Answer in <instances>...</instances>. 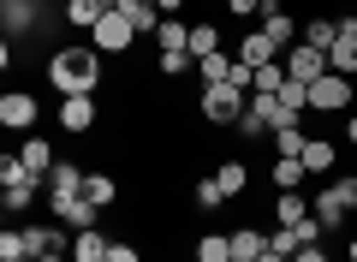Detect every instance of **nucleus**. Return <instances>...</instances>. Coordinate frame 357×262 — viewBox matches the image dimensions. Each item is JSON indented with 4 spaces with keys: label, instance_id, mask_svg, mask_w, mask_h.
<instances>
[{
    "label": "nucleus",
    "instance_id": "f257e3e1",
    "mask_svg": "<svg viewBox=\"0 0 357 262\" xmlns=\"http://www.w3.org/2000/svg\"><path fill=\"white\" fill-rule=\"evenodd\" d=\"M48 84L54 96H96L102 89V48L96 42H66L48 54Z\"/></svg>",
    "mask_w": 357,
    "mask_h": 262
},
{
    "label": "nucleus",
    "instance_id": "f03ea898",
    "mask_svg": "<svg viewBox=\"0 0 357 262\" xmlns=\"http://www.w3.org/2000/svg\"><path fill=\"white\" fill-rule=\"evenodd\" d=\"M244 108H250V96H244L238 84H208L203 96H197V113H203V125H238Z\"/></svg>",
    "mask_w": 357,
    "mask_h": 262
},
{
    "label": "nucleus",
    "instance_id": "7ed1b4c3",
    "mask_svg": "<svg viewBox=\"0 0 357 262\" xmlns=\"http://www.w3.org/2000/svg\"><path fill=\"white\" fill-rule=\"evenodd\" d=\"M286 78H292V84H316V78H328L333 66H328V54L321 48H310V42H292V48H286Z\"/></svg>",
    "mask_w": 357,
    "mask_h": 262
},
{
    "label": "nucleus",
    "instance_id": "20e7f679",
    "mask_svg": "<svg viewBox=\"0 0 357 262\" xmlns=\"http://www.w3.org/2000/svg\"><path fill=\"white\" fill-rule=\"evenodd\" d=\"M310 113H351V78L328 72L310 84Z\"/></svg>",
    "mask_w": 357,
    "mask_h": 262
},
{
    "label": "nucleus",
    "instance_id": "39448f33",
    "mask_svg": "<svg viewBox=\"0 0 357 262\" xmlns=\"http://www.w3.org/2000/svg\"><path fill=\"white\" fill-rule=\"evenodd\" d=\"M89 42H96L102 54H131L137 30H131V18H126V13H114V6H107V18H102L96 30H89Z\"/></svg>",
    "mask_w": 357,
    "mask_h": 262
},
{
    "label": "nucleus",
    "instance_id": "423d86ee",
    "mask_svg": "<svg viewBox=\"0 0 357 262\" xmlns=\"http://www.w3.org/2000/svg\"><path fill=\"white\" fill-rule=\"evenodd\" d=\"M96 119H102L96 96H60V131H72V138H89V131H96Z\"/></svg>",
    "mask_w": 357,
    "mask_h": 262
},
{
    "label": "nucleus",
    "instance_id": "0eeeda50",
    "mask_svg": "<svg viewBox=\"0 0 357 262\" xmlns=\"http://www.w3.org/2000/svg\"><path fill=\"white\" fill-rule=\"evenodd\" d=\"M36 113H42V101L30 96V89H6V96H0V125H6V131H30Z\"/></svg>",
    "mask_w": 357,
    "mask_h": 262
},
{
    "label": "nucleus",
    "instance_id": "6e6552de",
    "mask_svg": "<svg viewBox=\"0 0 357 262\" xmlns=\"http://www.w3.org/2000/svg\"><path fill=\"white\" fill-rule=\"evenodd\" d=\"M48 209H54V221L60 226H72V233H84V226H96L102 221V209L89 197H48Z\"/></svg>",
    "mask_w": 357,
    "mask_h": 262
},
{
    "label": "nucleus",
    "instance_id": "1a4fd4ad",
    "mask_svg": "<svg viewBox=\"0 0 357 262\" xmlns=\"http://www.w3.org/2000/svg\"><path fill=\"white\" fill-rule=\"evenodd\" d=\"M262 30L280 42V48H292V42H298V18H292V6H286V0H262Z\"/></svg>",
    "mask_w": 357,
    "mask_h": 262
},
{
    "label": "nucleus",
    "instance_id": "9d476101",
    "mask_svg": "<svg viewBox=\"0 0 357 262\" xmlns=\"http://www.w3.org/2000/svg\"><path fill=\"white\" fill-rule=\"evenodd\" d=\"M18 161H24L30 173H36L42 185H48V173H54V161H60V155H54V143L42 138V131H30V138H24V150H18Z\"/></svg>",
    "mask_w": 357,
    "mask_h": 262
},
{
    "label": "nucleus",
    "instance_id": "9b49d317",
    "mask_svg": "<svg viewBox=\"0 0 357 262\" xmlns=\"http://www.w3.org/2000/svg\"><path fill=\"white\" fill-rule=\"evenodd\" d=\"M238 60L244 66H268V60H286V48L268 30H250V36H238Z\"/></svg>",
    "mask_w": 357,
    "mask_h": 262
},
{
    "label": "nucleus",
    "instance_id": "f8f14e48",
    "mask_svg": "<svg viewBox=\"0 0 357 262\" xmlns=\"http://www.w3.org/2000/svg\"><path fill=\"white\" fill-rule=\"evenodd\" d=\"M107 250H114V238H107L102 226H84V233H72V262H107Z\"/></svg>",
    "mask_w": 357,
    "mask_h": 262
},
{
    "label": "nucleus",
    "instance_id": "ddd939ff",
    "mask_svg": "<svg viewBox=\"0 0 357 262\" xmlns=\"http://www.w3.org/2000/svg\"><path fill=\"white\" fill-rule=\"evenodd\" d=\"M310 214H316V221L321 226H328V233H340V226H345V214H351V209H345V197H340V191H316V197H310Z\"/></svg>",
    "mask_w": 357,
    "mask_h": 262
},
{
    "label": "nucleus",
    "instance_id": "4468645a",
    "mask_svg": "<svg viewBox=\"0 0 357 262\" xmlns=\"http://www.w3.org/2000/svg\"><path fill=\"white\" fill-rule=\"evenodd\" d=\"M304 179H310V167L298 155H274V167H268V185L274 191H304Z\"/></svg>",
    "mask_w": 357,
    "mask_h": 262
},
{
    "label": "nucleus",
    "instance_id": "2eb2a0df",
    "mask_svg": "<svg viewBox=\"0 0 357 262\" xmlns=\"http://www.w3.org/2000/svg\"><path fill=\"white\" fill-rule=\"evenodd\" d=\"M84 167L77 161H54V173H48V197H84Z\"/></svg>",
    "mask_w": 357,
    "mask_h": 262
},
{
    "label": "nucleus",
    "instance_id": "dca6fc26",
    "mask_svg": "<svg viewBox=\"0 0 357 262\" xmlns=\"http://www.w3.org/2000/svg\"><path fill=\"white\" fill-rule=\"evenodd\" d=\"M107 6H114V0H66V24L89 36V30H96V24L107 18Z\"/></svg>",
    "mask_w": 357,
    "mask_h": 262
},
{
    "label": "nucleus",
    "instance_id": "f3484780",
    "mask_svg": "<svg viewBox=\"0 0 357 262\" xmlns=\"http://www.w3.org/2000/svg\"><path fill=\"white\" fill-rule=\"evenodd\" d=\"M155 54H191V24H185V18H161V30H155Z\"/></svg>",
    "mask_w": 357,
    "mask_h": 262
},
{
    "label": "nucleus",
    "instance_id": "a211bd4d",
    "mask_svg": "<svg viewBox=\"0 0 357 262\" xmlns=\"http://www.w3.org/2000/svg\"><path fill=\"white\" fill-rule=\"evenodd\" d=\"M114 13H126L137 36H155V30H161V6H143V0H114Z\"/></svg>",
    "mask_w": 357,
    "mask_h": 262
},
{
    "label": "nucleus",
    "instance_id": "6ab92c4d",
    "mask_svg": "<svg viewBox=\"0 0 357 262\" xmlns=\"http://www.w3.org/2000/svg\"><path fill=\"white\" fill-rule=\"evenodd\" d=\"M298 42H310V48L333 54V42H340V18H304V30H298Z\"/></svg>",
    "mask_w": 357,
    "mask_h": 262
},
{
    "label": "nucleus",
    "instance_id": "aec40b11",
    "mask_svg": "<svg viewBox=\"0 0 357 262\" xmlns=\"http://www.w3.org/2000/svg\"><path fill=\"white\" fill-rule=\"evenodd\" d=\"M298 161H304V167H310V179H316V173H333V167H340V150H333L328 138H310Z\"/></svg>",
    "mask_w": 357,
    "mask_h": 262
},
{
    "label": "nucleus",
    "instance_id": "412c9836",
    "mask_svg": "<svg viewBox=\"0 0 357 262\" xmlns=\"http://www.w3.org/2000/svg\"><path fill=\"white\" fill-rule=\"evenodd\" d=\"M215 179H220V191H227V197H244V191H250V167H244L238 155H227V161L215 167Z\"/></svg>",
    "mask_w": 357,
    "mask_h": 262
},
{
    "label": "nucleus",
    "instance_id": "4be33fe9",
    "mask_svg": "<svg viewBox=\"0 0 357 262\" xmlns=\"http://www.w3.org/2000/svg\"><path fill=\"white\" fill-rule=\"evenodd\" d=\"M232 256V233H203L191 245V262H227Z\"/></svg>",
    "mask_w": 357,
    "mask_h": 262
},
{
    "label": "nucleus",
    "instance_id": "5701e85b",
    "mask_svg": "<svg viewBox=\"0 0 357 262\" xmlns=\"http://www.w3.org/2000/svg\"><path fill=\"white\" fill-rule=\"evenodd\" d=\"M0 262H36V250H30V233H24V226H6V233H0Z\"/></svg>",
    "mask_w": 357,
    "mask_h": 262
},
{
    "label": "nucleus",
    "instance_id": "b1692460",
    "mask_svg": "<svg viewBox=\"0 0 357 262\" xmlns=\"http://www.w3.org/2000/svg\"><path fill=\"white\" fill-rule=\"evenodd\" d=\"M304 214H310V197H304V191H274V221H280V226L304 221Z\"/></svg>",
    "mask_w": 357,
    "mask_h": 262
},
{
    "label": "nucleus",
    "instance_id": "393cba45",
    "mask_svg": "<svg viewBox=\"0 0 357 262\" xmlns=\"http://www.w3.org/2000/svg\"><path fill=\"white\" fill-rule=\"evenodd\" d=\"M262 250H268V233H262V226H232V256L256 262Z\"/></svg>",
    "mask_w": 357,
    "mask_h": 262
},
{
    "label": "nucleus",
    "instance_id": "a878e982",
    "mask_svg": "<svg viewBox=\"0 0 357 262\" xmlns=\"http://www.w3.org/2000/svg\"><path fill=\"white\" fill-rule=\"evenodd\" d=\"M36 18H42V0H13L6 6V36H24Z\"/></svg>",
    "mask_w": 357,
    "mask_h": 262
},
{
    "label": "nucleus",
    "instance_id": "bb28decb",
    "mask_svg": "<svg viewBox=\"0 0 357 262\" xmlns=\"http://www.w3.org/2000/svg\"><path fill=\"white\" fill-rule=\"evenodd\" d=\"M84 197L96 203V209H114V203H119V179H107V173H89V179H84Z\"/></svg>",
    "mask_w": 357,
    "mask_h": 262
},
{
    "label": "nucleus",
    "instance_id": "cd10ccee",
    "mask_svg": "<svg viewBox=\"0 0 357 262\" xmlns=\"http://www.w3.org/2000/svg\"><path fill=\"white\" fill-rule=\"evenodd\" d=\"M191 203H197V209H203V214H215V209H227V191H220V179L215 173H208V179H197V191H191Z\"/></svg>",
    "mask_w": 357,
    "mask_h": 262
},
{
    "label": "nucleus",
    "instance_id": "c85d7f7f",
    "mask_svg": "<svg viewBox=\"0 0 357 262\" xmlns=\"http://www.w3.org/2000/svg\"><path fill=\"white\" fill-rule=\"evenodd\" d=\"M280 89H286V66H280V60L256 66V84H250V96H280Z\"/></svg>",
    "mask_w": 357,
    "mask_h": 262
},
{
    "label": "nucleus",
    "instance_id": "c756f323",
    "mask_svg": "<svg viewBox=\"0 0 357 262\" xmlns=\"http://www.w3.org/2000/svg\"><path fill=\"white\" fill-rule=\"evenodd\" d=\"M30 203H36V179H24V185H0V209H6V214H24Z\"/></svg>",
    "mask_w": 357,
    "mask_h": 262
},
{
    "label": "nucleus",
    "instance_id": "7c9ffc66",
    "mask_svg": "<svg viewBox=\"0 0 357 262\" xmlns=\"http://www.w3.org/2000/svg\"><path fill=\"white\" fill-rule=\"evenodd\" d=\"M328 66H333V72H340V78H357V36H340V42H333Z\"/></svg>",
    "mask_w": 357,
    "mask_h": 262
},
{
    "label": "nucleus",
    "instance_id": "2f4dec72",
    "mask_svg": "<svg viewBox=\"0 0 357 262\" xmlns=\"http://www.w3.org/2000/svg\"><path fill=\"white\" fill-rule=\"evenodd\" d=\"M232 66H238V60H227V54H208V60H197V78H203V89H208V84H227Z\"/></svg>",
    "mask_w": 357,
    "mask_h": 262
},
{
    "label": "nucleus",
    "instance_id": "473e14b6",
    "mask_svg": "<svg viewBox=\"0 0 357 262\" xmlns=\"http://www.w3.org/2000/svg\"><path fill=\"white\" fill-rule=\"evenodd\" d=\"M208 54H220V30L215 24H191V60H208Z\"/></svg>",
    "mask_w": 357,
    "mask_h": 262
},
{
    "label": "nucleus",
    "instance_id": "72a5a7b5",
    "mask_svg": "<svg viewBox=\"0 0 357 262\" xmlns=\"http://www.w3.org/2000/svg\"><path fill=\"white\" fill-rule=\"evenodd\" d=\"M268 143H274V155H304L310 131H304V125H286V131H274V138H268Z\"/></svg>",
    "mask_w": 357,
    "mask_h": 262
},
{
    "label": "nucleus",
    "instance_id": "f704fd0d",
    "mask_svg": "<svg viewBox=\"0 0 357 262\" xmlns=\"http://www.w3.org/2000/svg\"><path fill=\"white\" fill-rule=\"evenodd\" d=\"M191 66H197L191 54H155V72H161L167 84H173V78H185V72H191Z\"/></svg>",
    "mask_w": 357,
    "mask_h": 262
},
{
    "label": "nucleus",
    "instance_id": "c9c22d12",
    "mask_svg": "<svg viewBox=\"0 0 357 262\" xmlns=\"http://www.w3.org/2000/svg\"><path fill=\"white\" fill-rule=\"evenodd\" d=\"M24 179H36V173H30L18 155H6V161H0V185H24ZM36 185H42V179H36Z\"/></svg>",
    "mask_w": 357,
    "mask_h": 262
},
{
    "label": "nucleus",
    "instance_id": "e433bc0d",
    "mask_svg": "<svg viewBox=\"0 0 357 262\" xmlns=\"http://www.w3.org/2000/svg\"><path fill=\"white\" fill-rule=\"evenodd\" d=\"M333 191L345 197V209H357V173H340V179H333Z\"/></svg>",
    "mask_w": 357,
    "mask_h": 262
},
{
    "label": "nucleus",
    "instance_id": "4c0bfd02",
    "mask_svg": "<svg viewBox=\"0 0 357 262\" xmlns=\"http://www.w3.org/2000/svg\"><path fill=\"white\" fill-rule=\"evenodd\" d=\"M227 13L232 18H250V13H262V0H227Z\"/></svg>",
    "mask_w": 357,
    "mask_h": 262
},
{
    "label": "nucleus",
    "instance_id": "58836bf2",
    "mask_svg": "<svg viewBox=\"0 0 357 262\" xmlns=\"http://www.w3.org/2000/svg\"><path fill=\"white\" fill-rule=\"evenodd\" d=\"M292 262H333V256H328V250H321V245H310V250H298Z\"/></svg>",
    "mask_w": 357,
    "mask_h": 262
},
{
    "label": "nucleus",
    "instance_id": "ea45409f",
    "mask_svg": "<svg viewBox=\"0 0 357 262\" xmlns=\"http://www.w3.org/2000/svg\"><path fill=\"white\" fill-rule=\"evenodd\" d=\"M155 6H161V18H178V6H185V0H155Z\"/></svg>",
    "mask_w": 357,
    "mask_h": 262
},
{
    "label": "nucleus",
    "instance_id": "a19ab883",
    "mask_svg": "<svg viewBox=\"0 0 357 262\" xmlns=\"http://www.w3.org/2000/svg\"><path fill=\"white\" fill-rule=\"evenodd\" d=\"M345 143H357V113H345Z\"/></svg>",
    "mask_w": 357,
    "mask_h": 262
},
{
    "label": "nucleus",
    "instance_id": "79ce46f5",
    "mask_svg": "<svg viewBox=\"0 0 357 262\" xmlns=\"http://www.w3.org/2000/svg\"><path fill=\"white\" fill-rule=\"evenodd\" d=\"M36 262H72V250H48V256H36Z\"/></svg>",
    "mask_w": 357,
    "mask_h": 262
},
{
    "label": "nucleus",
    "instance_id": "37998d69",
    "mask_svg": "<svg viewBox=\"0 0 357 262\" xmlns=\"http://www.w3.org/2000/svg\"><path fill=\"white\" fill-rule=\"evenodd\" d=\"M256 262H286V256H280V250H262V256H256Z\"/></svg>",
    "mask_w": 357,
    "mask_h": 262
},
{
    "label": "nucleus",
    "instance_id": "c03bdc74",
    "mask_svg": "<svg viewBox=\"0 0 357 262\" xmlns=\"http://www.w3.org/2000/svg\"><path fill=\"white\" fill-rule=\"evenodd\" d=\"M345 262H357V238H351V245H345Z\"/></svg>",
    "mask_w": 357,
    "mask_h": 262
},
{
    "label": "nucleus",
    "instance_id": "a18cd8bd",
    "mask_svg": "<svg viewBox=\"0 0 357 262\" xmlns=\"http://www.w3.org/2000/svg\"><path fill=\"white\" fill-rule=\"evenodd\" d=\"M227 262H244V256H227Z\"/></svg>",
    "mask_w": 357,
    "mask_h": 262
},
{
    "label": "nucleus",
    "instance_id": "49530a36",
    "mask_svg": "<svg viewBox=\"0 0 357 262\" xmlns=\"http://www.w3.org/2000/svg\"><path fill=\"white\" fill-rule=\"evenodd\" d=\"M143 6H155V0H143Z\"/></svg>",
    "mask_w": 357,
    "mask_h": 262
},
{
    "label": "nucleus",
    "instance_id": "de8ad7c7",
    "mask_svg": "<svg viewBox=\"0 0 357 262\" xmlns=\"http://www.w3.org/2000/svg\"><path fill=\"white\" fill-rule=\"evenodd\" d=\"M6 6H13V0H6Z\"/></svg>",
    "mask_w": 357,
    "mask_h": 262
}]
</instances>
